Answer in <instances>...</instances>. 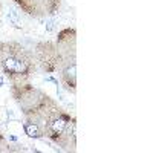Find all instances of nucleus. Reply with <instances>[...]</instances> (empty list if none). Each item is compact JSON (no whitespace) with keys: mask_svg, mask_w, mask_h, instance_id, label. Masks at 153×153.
Here are the masks:
<instances>
[{"mask_svg":"<svg viewBox=\"0 0 153 153\" xmlns=\"http://www.w3.org/2000/svg\"><path fill=\"white\" fill-rule=\"evenodd\" d=\"M9 147H11V144L8 143V139L5 138V135L0 133V153H3V152H9Z\"/></svg>","mask_w":153,"mask_h":153,"instance_id":"obj_9","label":"nucleus"},{"mask_svg":"<svg viewBox=\"0 0 153 153\" xmlns=\"http://www.w3.org/2000/svg\"><path fill=\"white\" fill-rule=\"evenodd\" d=\"M55 46L58 51L60 65L58 76L66 92L76 94V31L75 28H65L57 35Z\"/></svg>","mask_w":153,"mask_h":153,"instance_id":"obj_3","label":"nucleus"},{"mask_svg":"<svg viewBox=\"0 0 153 153\" xmlns=\"http://www.w3.org/2000/svg\"><path fill=\"white\" fill-rule=\"evenodd\" d=\"M0 9H2V3H0Z\"/></svg>","mask_w":153,"mask_h":153,"instance_id":"obj_10","label":"nucleus"},{"mask_svg":"<svg viewBox=\"0 0 153 153\" xmlns=\"http://www.w3.org/2000/svg\"><path fill=\"white\" fill-rule=\"evenodd\" d=\"M6 19H8V22H9V25H11L12 28H17V29H22L23 28V17H22L19 9L9 8L8 12H6Z\"/></svg>","mask_w":153,"mask_h":153,"instance_id":"obj_8","label":"nucleus"},{"mask_svg":"<svg viewBox=\"0 0 153 153\" xmlns=\"http://www.w3.org/2000/svg\"><path fill=\"white\" fill-rule=\"evenodd\" d=\"M23 130H25V133H26V136H29L31 139H42V138H45L43 124L40 121H34V120L25 118Z\"/></svg>","mask_w":153,"mask_h":153,"instance_id":"obj_7","label":"nucleus"},{"mask_svg":"<svg viewBox=\"0 0 153 153\" xmlns=\"http://www.w3.org/2000/svg\"><path fill=\"white\" fill-rule=\"evenodd\" d=\"M0 69L14 83H25L37 72L34 54L17 42H0Z\"/></svg>","mask_w":153,"mask_h":153,"instance_id":"obj_2","label":"nucleus"},{"mask_svg":"<svg viewBox=\"0 0 153 153\" xmlns=\"http://www.w3.org/2000/svg\"><path fill=\"white\" fill-rule=\"evenodd\" d=\"M11 95L22 115L28 120L43 123L51 112L60 107L54 98H51L42 89L32 86L29 81L11 84Z\"/></svg>","mask_w":153,"mask_h":153,"instance_id":"obj_1","label":"nucleus"},{"mask_svg":"<svg viewBox=\"0 0 153 153\" xmlns=\"http://www.w3.org/2000/svg\"><path fill=\"white\" fill-rule=\"evenodd\" d=\"M43 133L65 152L76 150V120L61 107L51 112L43 120Z\"/></svg>","mask_w":153,"mask_h":153,"instance_id":"obj_4","label":"nucleus"},{"mask_svg":"<svg viewBox=\"0 0 153 153\" xmlns=\"http://www.w3.org/2000/svg\"><path fill=\"white\" fill-rule=\"evenodd\" d=\"M34 58L37 63V68H40L46 74H57L58 65H60V57L58 51L55 46V42H38L34 49Z\"/></svg>","mask_w":153,"mask_h":153,"instance_id":"obj_6","label":"nucleus"},{"mask_svg":"<svg viewBox=\"0 0 153 153\" xmlns=\"http://www.w3.org/2000/svg\"><path fill=\"white\" fill-rule=\"evenodd\" d=\"M16 6L34 19H51L61 8L63 0H12Z\"/></svg>","mask_w":153,"mask_h":153,"instance_id":"obj_5","label":"nucleus"}]
</instances>
